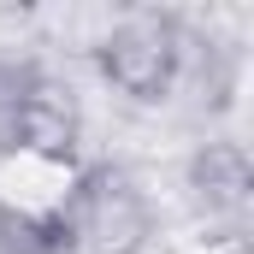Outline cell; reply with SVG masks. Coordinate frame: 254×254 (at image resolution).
Returning <instances> with one entry per match:
<instances>
[{"instance_id":"cell-1","label":"cell","mask_w":254,"mask_h":254,"mask_svg":"<svg viewBox=\"0 0 254 254\" xmlns=\"http://www.w3.org/2000/svg\"><path fill=\"white\" fill-rule=\"evenodd\" d=\"M60 225H65V254H142L154 237L148 195L119 166L77 172L60 201Z\"/></svg>"},{"instance_id":"cell-2","label":"cell","mask_w":254,"mask_h":254,"mask_svg":"<svg viewBox=\"0 0 254 254\" xmlns=\"http://www.w3.org/2000/svg\"><path fill=\"white\" fill-rule=\"evenodd\" d=\"M95 65H101V77H107L119 95L154 107V101H166V95L178 89L184 42H178L172 24H160V18H136V24H119V30L95 48Z\"/></svg>"},{"instance_id":"cell-3","label":"cell","mask_w":254,"mask_h":254,"mask_svg":"<svg viewBox=\"0 0 254 254\" xmlns=\"http://www.w3.org/2000/svg\"><path fill=\"white\" fill-rule=\"evenodd\" d=\"M12 154H30L42 166H77V107L48 77H30L18 119H12Z\"/></svg>"},{"instance_id":"cell-4","label":"cell","mask_w":254,"mask_h":254,"mask_svg":"<svg viewBox=\"0 0 254 254\" xmlns=\"http://www.w3.org/2000/svg\"><path fill=\"white\" fill-rule=\"evenodd\" d=\"M190 190L207 213H237L254 195V166L243 154V142H207L190 160Z\"/></svg>"},{"instance_id":"cell-5","label":"cell","mask_w":254,"mask_h":254,"mask_svg":"<svg viewBox=\"0 0 254 254\" xmlns=\"http://www.w3.org/2000/svg\"><path fill=\"white\" fill-rule=\"evenodd\" d=\"M0 254H65L60 207H6L0 201Z\"/></svg>"},{"instance_id":"cell-6","label":"cell","mask_w":254,"mask_h":254,"mask_svg":"<svg viewBox=\"0 0 254 254\" xmlns=\"http://www.w3.org/2000/svg\"><path fill=\"white\" fill-rule=\"evenodd\" d=\"M30 77H36V71L0 60V154H12V119H18V101H24Z\"/></svg>"}]
</instances>
